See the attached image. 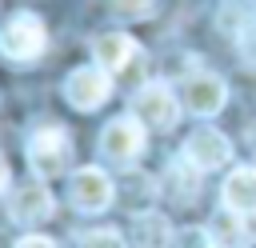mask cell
I'll return each instance as SVG.
<instances>
[{
	"mask_svg": "<svg viewBox=\"0 0 256 248\" xmlns=\"http://www.w3.org/2000/svg\"><path fill=\"white\" fill-rule=\"evenodd\" d=\"M224 204L244 216H256V168H236L224 180Z\"/></svg>",
	"mask_w": 256,
	"mask_h": 248,
	"instance_id": "4fadbf2b",
	"label": "cell"
},
{
	"mask_svg": "<svg viewBox=\"0 0 256 248\" xmlns=\"http://www.w3.org/2000/svg\"><path fill=\"white\" fill-rule=\"evenodd\" d=\"M8 212H12V220H16V224H24V228H32V224H44V220L52 216V192H48L44 176H36V180H24V184L12 192V204H8Z\"/></svg>",
	"mask_w": 256,
	"mask_h": 248,
	"instance_id": "ba28073f",
	"label": "cell"
},
{
	"mask_svg": "<svg viewBox=\"0 0 256 248\" xmlns=\"http://www.w3.org/2000/svg\"><path fill=\"white\" fill-rule=\"evenodd\" d=\"M100 148H104V156L116 160V164L136 160V156L144 152V124H140L136 116H116V120H108L104 132H100Z\"/></svg>",
	"mask_w": 256,
	"mask_h": 248,
	"instance_id": "8992f818",
	"label": "cell"
},
{
	"mask_svg": "<svg viewBox=\"0 0 256 248\" xmlns=\"http://www.w3.org/2000/svg\"><path fill=\"white\" fill-rule=\"evenodd\" d=\"M224 100H228V88H224L220 76L200 72V76H188V80H184V104H188L196 116H216V112L224 108Z\"/></svg>",
	"mask_w": 256,
	"mask_h": 248,
	"instance_id": "9c48e42d",
	"label": "cell"
},
{
	"mask_svg": "<svg viewBox=\"0 0 256 248\" xmlns=\"http://www.w3.org/2000/svg\"><path fill=\"white\" fill-rule=\"evenodd\" d=\"M92 52H96V64L104 72H120L136 60V40L128 32H104V36H96Z\"/></svg>",
	"mask_w": 256,
	"mask_h": 248,
	"instance_id": "30bf717a",
	"label": "cell"
},
{
	"mask_svg": "<svg viewBox=\"0 0 256 248\" xmlns=\"http://www.w3.org/2000/svg\"><path fill=\"white\" fill-rule=\"evenodd\" d=\"M228 156H232V144H228V136L216 132V128H200V132H192L188 144H184V160H188L196 172H216V168L228 164Z\"/></svg>",
	"mask_w": 256,
	"mask_h": 248,
	"instance_id": "52a82bcc",
	"label": "cell"
},
{
	"mask_svg": "<svg viewBox=\"0 0 256 248\" xmlns=\"http://www.w3.org/2000/svg\"><path fill=\"white\" fill-rule=\"evenodd\" d=\"M16 248H56V244H52L48 236H24V240H20Z\"/></svg>",
	"mask_w": 256,
	"mask_h": 248,
	"instance_id": "e0dca14e",
	"label": "cell"
},
{
	"mask_svg": "<svg viewBox=\"0 0 256 248\" xmlns=\"http://www.w3.org/2000/svg\"><path fill=\"white\" fill-rule=\"evenodd\" d=\"M112 196H116V188H112V180H108V172L104 168H76L72 172V184H68V200L80 208V212H104V208H112Z\"/></svg>",
	"mask_w": 256,
	"mask_h": 248,
	"instance_id": "5b68a950",
	"label": "cell"
},
{
	"mask_svg": "<svg viewBox=\"0 0 256 248\" xmlns=\"http://www.w3.org/2000/svg\"><path fill=\"white\" fill-rule=\"evenodd\" d=\"M48 44V32H44V20L32 16V12H16L4 28H0V52L8 60H36Z\"/></svg>",
	"mask_w": 256,
	"mask_h": 248,
	"instance_id": "3957f363",
	"label": "cell"
},
{
	"mask_svg": "<svg viewBox=\"0 0 256 248\" xmlns=\"http://www.w3.org/2000/svg\"><path fill=\"white\" fill-rule=\"evenodd\" d=\"M164 188H168V196L172 200H192L196 192H200V172H192V168H184V164H172L168 172H164Z\"/></svg>",
	"mask_w": 256,
	"mask_h": 248,
	"instance_id": "5bb4252c",
	"label": "cell"
},
{
	"mask_svg": "<svg viewBox=\"0 0 256 248\" xmlns=\"http://www.w3.org/2000/svg\"><path fill=\"white\" fill-rule=\"evenodd\" d=\"M208 232H212V240H216L220 248H244L248 236H252V228L244 224V212H236V208H228V204L212 216Z\"/></svg>",
	"mask_w": 256,
	"mask_h": 248,
	"instance_id": "7c38bea8",
	"label": "cell"
},
{
	"mask_svg": "<svg viewBox=\"0 0 256 248\" xmlns=\"http://www.w3.org/2000/svg\"><path fill=\"white\" fill-rule=\"evenodd\" d=\"M80 248H128V244H124V236L116 228H96V232L80 236Z\"/></svg>",
	"mask_w": 256,
	"mask_h": 248,
	"instance_id": "9a60e30c",
	"label": "cell"
},
{
	"mask_svg": "<svg viewBox=\"0 0 256 248\" xmlns=\"http://www.w3.org/2000/svg\"><path fill=\"white\" fill-rule=\"evenodd\" d=\"M108 96H112V76H108L100 64L76 68V72L64 80V100H68L76 112H96Z\"/></svg>",
	"mask_w": 256,
	"mask_h": 248,
	"instance_id": "277c9868",
	"label": "cell"
},
{
	"mask_svg": "<svg viewBox=\"0 0 256 248\" xmlns=\"http://www.w3.org/2000/svg\"><path fill=\"white\" fill-rule=\"evenodd\" d=\"M132 116H136L140 124L156 128V132H168V128H176V120H180V104H176V96H172L168 84L148 80V84H140L136 96H132Z\"/></svg>",
	"mask_w": 256,
	"mask_h": 248,
	"instance_id": "7a4b0ae2",
	"label": "cell"
},
{
	"mask_svg": "<svg viewBox=\"0 0 256 248\" xmlns=\"http://www.w3.org/2000/svg\"><path fill=\"white\" fill-rule=\"evenodd\" d=\"M132 240H136V248H168L176 240V232L156 208H148V212L132 216Z\"/></svg>",
	"mask_w": 256,
	"mask_h": 248,
	"instance_id": "8fae6325",
	"label": "cell"
},
{
	"mask_svg": "<svg viewBox=\"0 0 256 248\" xmlns=\"http://www.w3.org/2000/svg\"><path fill=\"white\" fill-rule=\"evenodd\" d=\"M28 164H32V172L44 176V180H48V176H64L68 164H72V140H68V132L56 128V124L36 128V132L28 136Z\"/></svg>",
	"mask_w": 256,
	"mask_h": 248,
	"instance_id": "6da1fadb",
	"label": "cell"
},
{
	"mask_svg": "<svg viewBox=\"0 0 256 248\" xmlns=\"http://www.w3.org/2000/svg\"><path fill=\"white\" fill-rule=\"evenodd\" d=\"M4 188H8V160L0 156V192H4Z\"/></svg>",
	"mask_w": 256,
	"mask_h": 248,
	"instance_id": "ac0fdd59",
	"label": "cell"
},
{
	"mask_svg": "<svg viewBox=\"0 0 256 248\" xmlns=\"http://www.w3.org/2000/svg\"><path fill=\"white\" fill-rule=\"evenodd\" d=\"M172 244H176V248H212L216 240H212V232H204V228H184V232H176Z\"/></svg>",
	"mask_w": 256,
	"mask_h": 248,
	"instance_id": "2e32d148",
	"label": "cell"
}]
</instances>
